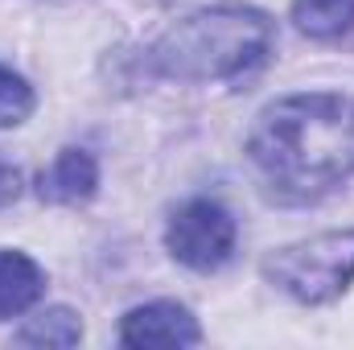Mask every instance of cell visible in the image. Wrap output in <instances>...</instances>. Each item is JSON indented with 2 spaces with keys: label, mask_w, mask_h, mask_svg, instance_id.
<instances>
[{
  "label": "cell",
  "mask_w": 354,
  "mask_h": 350,
  "mask_svg": "<svg viewBox=\"0 0 354 350\" xmlns=\"http://www.w3.org/2000/svg\"><path fill=\"white\" fill-rule=\"evenodd\" d=\"M248 153L288 198H317L354 174V103L334 91H305L260 111Z\"/></svg>",
  "instance_id": "obj_1"
},
{
  "label": "cell",
  "mask_w": 354,
  "mask_h": 350,
  "mask_svg": "<svg viewBox=\"0 0 354 350\" xmlns=\"http://www.w3.org/2000/svg\"><path fill=\"white\" fill-rule=\"evenodd\" d=\"M272 42L276 29L260 8L218 4V8L189 12L174 29H165L153 42L149 62L157 75L177 83H227L264 66Z\"/></svg>",
  "instance_id": "obj_2"
},
{
  "label": "cell",
  "mask_w": 354,
  "mask_h": 350,
  "mask_svg": "<svg viewBox=\"0 0 354 350\" xmlns=\"http://www.w3.org/2000/svg\"><path fill=\"white\" fill-rule=\"evenodd\" d=\"M264 276L301 305H326L354 280V231H326L288 243L264 260Z\"/></svg>",
  "instance_id": "obj_3"
},
{
  "label": "cell",
  "mask_w": 354,
  "mask_h": 350,
  "mask_svg": "<svg viewBox=\"0 0 354 350\" xmlns=\"http://www.w3.org/2000/svg\"><path fill=\"white\" fill-rule=\"evenodd\" d=\"M165 248L177 264L194 272H214L235 252V219L214 198H194L177 206V214L165 227Z\"/></svg>",
  "instance_id": "obj_4"
},
{
  "label": "cell",
  "mask_w": 354,
  "mask_h": 350,
  "mask_svg": "<svg viewBox=\"0 0 354 350\" xmlns=\"http://www.w3.org/2000/svg\"><path fill=\"white\" fill-rule=\"evenodd\" d=\"M120 342L124 347H198L202 330H198V317L185 305L149 301V305H136L120 322Z\"/></svg>",
  "instance_id": "obj_5"
},
{
  "label": "cell",
  "mask_w": 354,
  "mask_h": 350,
  "mask_svg": "<svg viewBox=\"0 0 354 350\" xmlns=\"http://www.w3.org/2000/svg\"><path fill=\"white\" fill-rule=\"evenodd\" d=\"M95 185H99V169H95V157L87 149H62L54 157V165L37 177V194L46 202H58V206L87 202Z\"/></svg>",
  "instance_id": "obj_6"
},
{
  "label": "cell",
  "mask_w": 354,
  "mask_h": 350,
  "mask_svg": "<svg viewBox=\"0 0 354 350\" xmlns=\"http://www.w3.org/2000/svg\"><path fill=\"white\" fill-rule=\"evenodd\" d=\"M46 293L41 268L21 252H0V317H17Z\"/></svg>",
  "instance_id": "obj_7"
},
{
  "label": "cell",
  "mask_w": 354,
  "mask_h": 350,
  "mask_svg": "<svg viewBox=\"0 0 354 350\" xmlns=\"http://www.w3.org/2000/svg\"><path fill=\"white\" fill-rule=\"evenodd\" d=\"M292 21L317 42L342 37L354 25V0H292Z\"/></svg>",
  "instance_id": "obj_8"
},
{
  "label": "cell",
  "mask_w": 354,
  "mask_h": 350,
  "mask_svg": "<svg viewBox=\"0 0 354 350\" xmlns=\"http://www.w3.org/2000/svg\"><path fill=\"white\" fill-rule=\"evenodd\" d=\"M79 338H83L79 313H71V309H62V305L37 313V317L17 334V342H25V347H79Z\"/></svg>",
  "instance_id": "obj_9"
},
{
  "label": "cell",
  "mask_w": 354,
  "mask_h": 350,
  "mask_svg": "<svg viewBox=\"0 0 354 350\" xmlns=\"http://www.w3.org/2000/svg\"><path fill=\"white\" fill-rule=\"evenodd\" d=\"M29 111H33V87H29L17 71L0 66V128L25 124Z\"/></svg>",
  "instance_id": "obj_10"
},
{
  "label": "cell",
  "mask_w": 354,
  "mask_h": 350,
  "mask_svg": "<svg viewBox=\"0 0 354 350\" xmlns=\"http://www.w3.org/2000/svg\"><path fill=\"white\" fill-rule=\"evenodd\" d=\"M17 194H21V174H17L12 165H4V161H0V206L17 202Z\"/></svg>",
  "instance_id": "obj_11"
}]
</instances>
